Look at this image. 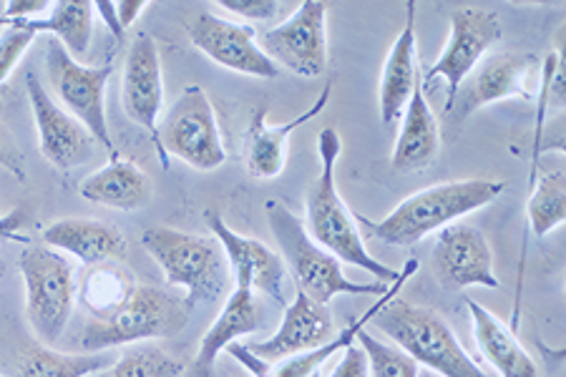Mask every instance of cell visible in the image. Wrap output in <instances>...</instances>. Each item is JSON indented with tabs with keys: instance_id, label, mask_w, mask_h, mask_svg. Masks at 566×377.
Returning <instances> with one entry per match:
<instances>
[{
	"instance_id": "obj_39",
	"label": "cell",
	"mask_w": 566,
	"mask_h": 377,
	"mask_svg": "<svg viewBox=\"0 0 566 377\" xmlns=\"http://www.w3.org/2000/svg\"><path fill=\"white\" fill-rule=\"evenodd\" d=\"M94 11L102 15V21L108 25V31H112V35L116 41L124 39V29L122 23H118V15H116V0H98V3H94Z\"/></svg>"
},
{
	"instance_id": "obj_15",
	"label": "cell",
	"mask_w": 566,
	"mask_h": 377,
	"mask_svg": "<svg viewBox=\"0 0 566 377\" xmlns=\"http://www.w3.org/2000/svg\"><path fill=\"white\" fill-rule=\"evenodd\" d=\"M433 274L446 290L499 287L494 272V252L486 234L473 224H449L438 232L433 247Z\"/></svg>"
},
{
	"instance_id": "obj_36",
	"label": "cell",
	"mask_w": 566,
	"mask_h": 377,
	"mask_svg": "<svg viewBox=\"0 0 566 377\" xmlns=\"http://www.w3.org/2000/svg\"><path fill=\"white\" fill-rule=\"evenodd\" d=\"M331 377H370L368 357H365L360 345H350L340 353V363L335 365Z\"/></svg>"
},
{
	"instance_id": "obj_20",
	"label": "cell",
	"mask_w": 566,
	"mask_h": 377,
	"mask_svg": "<svg viewBox=\"0 0 566 377\" xmlns=\"http://www.w3.org/2000/svg\"><path fill=\"white\" fill-rule=\"evenodd\" d=\"M41 244L71 254L84 266L116 262L126 254V237L98 219L66 217L41 229Z\"/></svg>"
},
{
	"instance_id": "obj_30",
	"label": "cell",
	"mask_w": 566,
	"mask_h": 377,
	"mask_svg": "<svg viewBox=\"0 0 566 377\" xmlns=\"http://www.w3.org/2000/svg\"><path fill=\"white\" fill-rule=\"evenodd\" d=\"M526 214L534 237H546L566 222V177L562 169L534 171Z\"/></svg>"
},
{
	"instance_id": "obj_8",
	"label": "cell",
	"mask_w": 566,
	"mask_h": 377,
	"mask_svg": "<svg viewBox=\"0 0 566 377\" xmlns=\"http://www.w3.org/2000/svg\"><path fill=\"white\" fill-rule=\"evenodd\" d=\"M157 154L164 167H169V156L197 171H217L224 167L227 149L222 132H219L212 98L202 86H187L161 116Z\"/></svg>"
},
{
	"instance_id": "obj_35",
	"label": "cell",
	"mask_w": 566,
	"mask_h": 377,
	"mask_svg": "<svg viewBox=\"0 0 566 377\" xmlns=\"http://www.w3.org/2000/svg\"><path fill=\"white\" fill-rule=\"evenodd\" d=\"M51 3L53 0H8L0 21L3 25L11 21H35V18H43L51 11Z\"/></svg>"
},
{
	"instance_id": "obj_12",
	"label": "cell",
	"mask_w": 566,
	"mask_h": 377,
	"mask_svg": "<svg viewBox=\"0 0 566 377\" xmlns=\"http://www.w3.org/2000/svg\"><path fill=\"white\" fill-rule=\"evenodd\" d=\"M501 33H504V29H501L499 13L486 11V8H463V11H455L451 15L449 43H446L443 53L433 66L426 71V76L421 73L426 88L433 81H446L449 91H446L443 114L451 106L455 91L469 78V73L486 59L491 45L501 39Z\"/></svg>"
},
{
	"instance_id": "obj_21",
	"label": "cell",
	"mask_w": 566,
	"mask_h": 377,
	"mask_svg": "<svg viewBox=\"0 0 566 377\" xmlns=\"http://www.w3.org/2000/svg\"><path fill=\"white\" fill-rule=\"evenodd\" d=\"M438 151H441V132H438V122L426 98L423 78L418 73L413 94L403 108V122H400L396 146H392L390 164L400 174L423 171L438 159Z\"/></svg>"
},
{
	"instance_id": "obj_34",
	"label": "cell",
	"mask_w": 566,
	"mask_h": 377,
	"mask_svg": "<svg viewBox=\"0 0 566 377\" xmlns=\"http://www.w3.org/2000/svg\"><path fill=\"white\" fill-rule=\"evenodd\" d=\"M214 6L232 15L248 18V21H272L287 3H280V0H219Z\"/></svg>"
},
{
	"instance_id": "obj_26",
	"label": "cell",
	"mask_w": 566,
	"mask_h": 377,
	"mask_svg": "<svg viewBox=\"0 0 566 377\" xmlns=\"http://www.w3.org/2000/svg\"><path fill=\"white\" fill-rule=\"evenodd\" d=\"M465 307L471 312L473 337L481 355L496 367L501 377H538V367L518 343L514 329H509L494 312H489L473 300H465Z\"/></svg>"
},
{
	"instance_id": "obj_11",
	"label": "cell",
	"mask_w": 566,
	"mask_h": 377,
	"mask_svg": "<svg viewBox=\"0 0 566 377\" xmlns=\"http://www.w3.org/2000/svg\"><path fill=\"white\" fill-rule=\"evenodd\" d=\"M542 59L536 53L504 51L483 59L455 91L446 114L469 118L479 108L509 98H534V78Z\"/></svg>"
},
{
	"instance_id": "obj_40",
	"label": "cell",
	"mask_w": 566,
	"mask_h": 377,
	"mask_svg": "<svg viewBox=\"0 0 566 377\" xmlns=\"http://www.w3.org/2000/svg\"><path fill=\"white\" fill-rule=\"evenodd\" d=\"M21 224V214H8V217H0V237L6 239H18L15 237V227Z\"/></svg>"
},
{
	"instance_id": "obj_24",
	"label": "cell",
	"mask_w": 566,
	"mask_h": 377,
	"mask_svg": "<svg viewBox=\"0 0 566 377\" xmlns=\"http://www.w3.org/2000/svg\"><path fill=\"white\" fill-rule=\"evenodd\" d=\"M416 0L406 3V23L398 39L392 41L386 66L380 73V118L382 124H396L403 116V108L413 94L418 69H416Z\"/></svg>"
},
{
	"instance_id": "obj_17",
	"label": "cell",
	"mask_w": 566,
	"mask_h": 377,
	"mask_svg": "<svg viewBox=\"0 0 566 377\" xmlns=\"http://www.w3.org/2000/svg\"><path fill=\"white\" fill-rule=\"evenodd\" d=\"M122 104L126 116L136 126L149 132L157 146L161 104H164V76L159 45L149 33H136L124 56L122 71Z\"/></svg>"
},
{
	"instance_id": "obj_10",
	"label": "cell",
	"mask_w": 566,
	"mask_h": 377,
	"mask_svg": "<svg viewBox=\"0 0 566 377\" xmlns=\"http://www.w3.org/2000/svg\"><path fill=\"white\" fill-rule=\"evenodd\" d=\"M258 41L277 69L300 78H319L327 71V3L305 0L287 21L264 31Z\"/></svg>"
},
{
	"instance_id": "obj_22",
	"label": "cell",
	"mask_w": 566,
	"mask_h": 377,
	"mask_svg": "<svg viewBox=\"0 0 566 377\" xmlns=\"http://www.w3.org/2000/svg\"><path fill=\"white\" fill-rule=\"evenodd\" d=\"M260 329V302L252 290L234 287L227 297L224 307L214 317L212 325L199 343L197 357L185 370V377H214L217 357L227 345L237 343L244 335H252Z\"/></svg>"
},
{
	"instance_id": "obj_7",
	"label": "cell",
	"mask_w": 566,
	"mask_h": 377,
	"mask_svg": "<svg viewBox=\"0 0 566 377\" xmlns=\"http://www.w3.org/2000/svg\"><path fill=\"white\" fill-rule=\"evenodd\" d=\"M25 284V317L41 345H56L78 300V277L69 256L45 244H29L18 260Z\"/></svg>"
},
{
	"instance_id": "obj_4",
	"label": "cell",
	"mask_w": 566,
	"mask_h": 377,
	"mask_svg": "<svg viewBox=\"0 0 566 377\" xmlns=\"http://www.w3.org/2000/svg\"><path fill=\"white\" fill-rule=\"evenodd\" d=\"M268 222L272 229V237L280 247L282 262L292 274L297 284V292L307 294L317 305H331L337 294L353 297V294H380L386 292L390 284L386 282H353L345 277L343 262L333 256L325 247H319L313 237L307 234L305 224L300 217L280 205V201H268Z\"/></svg>"
},
{
	"instance_id": "obj_3",
	"label": "cell",
	"mask_w": 566,
	"mask_h": 377,
	"mask_svg": "<svg viewBox=\"0 0 566 377\" xmlns=\"http://www.w3.org/2000/svg\"><path fill=\"white\" fill-rule=\"evenodd\" d=\"M370 325L390 337V343L428 370L441 377H489L486 370L465 353L453 329L438 312L413 305L403 297H390Z\"/></svg>"
},
{
	"instance_id": "obj_19",
	"label": "cell",
	"mask_w": 566,
	"mask_h": 377,
	"mask_svg": "<svg viewBox=\"0 0 566 377\" xmlns=\"http://www.w3.org/2000/svg\"><path fill=\"white\" fill-rule=\"evenodd\" d=\"M333 96V81H327L323 94L317 96L313 106L303 112L300 116L292 118V122L282 126H270L268 124V108H260L258 114L252 116L248 136H244V161H248V171L254 179H277L287 167V146L290 136L297 132L300 126L313 122L331 104Z\"/></svg>"
},
{
	"instance_id": "obj_27",
	"label": "cell",
	"mask_w": 566,
	"mask_h": 377,
	"mask_svg": "<svg viewBox=\"0 0 566 377\" xmlns=\"http://www.w3.org/2000/svg\"><path fill=\"white\" fill-rule=\"evenodd\" d=\"M96 11L91 0H53L51 11L35 21H18L25 29L39 33H51L73 59L86 56L94 39Z\"/></svg>"
},
{
	"instance_id": "obj_6",
	"label": "cell",
	"mask_w": 566,
	"mask_h": 377,
	"mask_svg": "<svg viewBox=\"0 0 566 377\" xmlns=\"http://www.w3.org/2000/svg\"><path fill=\"white\" fill-rule=\"evenodd\" d=\"M187 302L151 284H136L129 300L106 317H94L81 333L84 353H106L114 347L149 343L157 337H175L187 327Z\"/></svg>"
},
{
	"instance_id": "obj_32",
	"label": "cell",
	"mask_w": 566,
	"mask_h": 377,
	"mask_svg": "<svg viewBox=\"0 0 566 377\" xmlns=\"http://www.w3.org/2000/svg\"><path fill=\"white\" fill-rule=\"evenodd\" d=\"M355 339H358L365 357H368L370 377H418V367L421 365L410 360L403 349L373 337L368 329H360Z\"/></svg>"
},
{
	"instance_id": "obj_31",
	"label": "cell",
	"mask_w": 566,
	"mask_h": 377,
	"mask_svg": "<svg viewBox=\"0 0 566 377\" xmlns=\"http://www.w3.org/2000/svg\"><path fill=\"white\" fill-rule=\"evenodd\" d=\"M185 365L171 357L167 349L157 345H129L124 355L114 360L106 370L96 373V377H181Z\"/></svg>"
},
{
	"instance_id": "obj_37",
	"label": "cell",
	"mask_w": 566,
	"mask_h": 377,
	"mask_svg": "<svg viewBox=\"0 0 566 377\" xmlns=\"http://www.w3.org/2000/svg\"><path fill=\"white\" fill-rule=\"evenodd\" d=\"M0 167L11 171L18 181H25L23 159H21V154L15 151V146L11 142V136H8V132L3 128V124H0Z\"/></svg>"
},
{
	"instance_id": "obj_5",
	"label": "cell",
	"mask_w": 566,
	"mask_h": 377,
	"mask_svg": "<svg viewBox=\"0 0 566 377\" xmlns=\"http://www.w3.org/2000/svg\"><path fill=\"white\" fill-rule=\"evenodd\" d=\"M144 250L161 266L171 287L185 290L187 307L217 302L227 290L230 266L214 237L181 232L175 227H149L142 234Z\"/></svg>"
},
{
	"instance_id": "obj_1",
	"label": "cell",
	"mask_w": 566,
	"mask_h": 377,
	"mask_svg": "<svg viewBox=\"0 0 566 377\" xmlns=\"http://www.w3.org/2000/svg\"><path fill=\"white\" fill-rule=\"evenodd\" d=\"M343 151L340 136L333 126L323 128L317 134V156H319V174L317 179L310 184L305 197V219H307V234L315 239L319 247L345 264L358 266L363 272H370L373 277L382 282H396L398 270L382 264L368 252L363 242V232L358 224V217L353 214L350 207L337 191V156Z\"/></svg>"
},
{
	"instance_id": "obj_9",
	"label": "cell",
	"mask_w": 566,
	"mask_h": 377,
	"mask_svg": "<svg viewBox=\"0 0 566 377\" xmlns=\"http://www.w3.org/2000/svg\"><path fill=\"white\" fill-rule=\"evenodd\" d=\"M45 71L61 106L88 128L108 156L118 154L106 122V86L114 73V59H106L104 66H84L56 39H51L45 43Z\"/></svg>"
},
{
	"instance_id": "obj_33",
	"label": "cell",
	"mask_w": 566,
	"mask_h": 377,
	"mask_svg": "<svg viewBox=\"0 0 566 377\" xmlns=\"http://www.w3.org/2000/svg\"><path fill=\"white\" fill-rule=\"evenodd\" d=\"M35 39H39V35L18 21L6 23L3 29H0V86L11 78V73L15 71L18 63L23 61L25 51L31 49Z\"/></svg>"
},
{
	"instance_id": "obj_29",
	"label": "cell",
	"mask_w": 566,
	"mask_h": 377,
	"mask_svg": "<svg viewBox=\"0 0 566 377\" xmlns=\"http://www.w3.org/2000/svg\"><path fill=\"white\" fill-rule=\"evenodd\" d=\"M114 360L104 353H56L49 345H33L21 355L15 377H88L106 370Z\"/></svg>"
},
{
	"instance_id": "obj_25",
	"label": "cell",
	"mask_w": 566,
	"mask_h": 377,
	"mask_svg": "<svg viewBox=\"0 0 566 377\" xmlns=\"http://www.w3.org/2000/svg\"><path fill=\"white\" fill-rule=\"evenodd\" d=\"M416 270H418V260H408L406 266H403V272L398 274L396 282H390V287L380 294L376 305H370L368 310L363 312L360 317H355L350 325L343 329V333L333 335L325 345L310 349V353L287 357V360H282L277 365H270V370H268V367H264V373L260 377H315L319 370H323V365L331 360L333 355L343 353L345 347H350L355 343V337H358L360 329H365V325H370V320L378 315L380 307L386 305L390 297H396V294L400 292V287H403V284L410 277H413Z\"/></svg>"
},
{
	"instance_id": "obj_14",
	"label": "cell",
	"mask_w": 566,
	"mask_h": 377,
	"mask_svg": "<svg viewBox=\"0 0 566 377\" xmlns=\"http://www.w3.org/2000/svg\"><path fill=\"white\" fill-rule=\"evenodd\" d=\"M25 94L31 101V114L39 134V149L45 161L61 171H71L86 164L94 154V136L53 98L35 73H25Z\"/></svg>"
},
{
	"instance_id": "obj_18",
	"label": "cell",
	"mask_w": 566,
	"mask_h": 377,
	"mask_svg": "<svg viewBox=\"0 0 566 377\" xmlns=\"http://www.w3.org/2000/svg\"><path fill=\"white\" fill-rule=\"evenodd\" d=\"M335 335V320L327 305H317L307 294L297 292L295 300L285 305V317H282L277 333L262 339V343L248 345L250 353L264 365H277L287 357L303 355L325 345Z\"/></svg>"
},
{
	"instance_id": "obj_2",
	"label": "cell",
	"mask_w": 566,
	"mask_h": 377,
	"mask_svg": "<svg viewBox=\"0 0 566 377\" xmlns=\"http://www.w3.org/2000/svg\"><path fill=\"white\" fill-rule=\"evenodd\" d=\"M509 184L496 179H461L426 187L382 217L380 222L358 217V224L368 229L370 237L390 247H413L428 234L441 232L443 227L455 224L461 217L489 207L504 195Z\"/></svg>"
},
{
	"instance_id": "obj_23",
	"label": "cell",
	"mask_w": 566,
	"mask_h": 377,
	"mask_svg": "<svg viewBox=\"0 0 566 377\" xmlns=\"http://www.w3.org/2000/svg\"><path fill=\"white\" fill-rule=\"evenodd\" d=\"M81 197L91 205L116 211H139L149 207L154 187L149 174L139 164L124 159L122 154L108 156V164L78 184Z\"/></svg>"
},
{
	"instance_id": "obj_41",
	"label": "cell",
	"mask_w": 566,
	"mask_h": 377,
	"mask_svg": "<svg viewBox=\"0 0 566 377\" xmlns=\"http://www.w3.org/2000/svg\"><path fill=\"white\" fill-rule=\"evenodd\" d=\"M0 29H3V21H0Z\"/></svg>"
},
{
	"instance_id": "obj_28",
	"label": "cell",
	"mask_w": 566,
	"mask_h": 377,
	"mask_svg": "<svg viewBox=\"0 0 566 377\" xmlns=\"http://www.w3.org/2000/svg\"><path fill=\"white\" fill-rule=\"evenodd\" d=\"M134 287L136 282L129 270H124L116 262H104L96 266H86L84 277L78 282V300L84 302V307L94 317H106L129 300Z\"/></svg>"
},
{
	"instance_id": "obj_16",
	"label": "cell",
	"mask_w": 566,
	"mask_h": 377,
	"mask_svg": "<svg viewBox=\"0 0 566 377\" xmlns=\"http://www.w3.org/2000/svg\"><path fill=\"white\" fill-rule=\"evenodd\" d=\"M207 224L212 237L222 244L227 264L234 277V287L262 292L275 302H285V277L287 266L277 252H272L260 239L244 237L224 222L217 211H209Z\"/></svg>"
},
{
	"instance_id": "obj_13",
	"label": "cell",
	"mask_w": 566,
	"mask_h": 377,
	"mask_svg": "<svg viewBox=\"0 0 566 377\" xmlns=\"http://www.w3.org/2000/svg\"><path fill=\"white\" fill-rule=\"evenodd\" d=\"M187 33L195 49L202 51L217 66L252 78L270 81L280 76V69L260 49L258 33L252 25L234 23L230 18L202 11L187 25Z\"/></svg>"
},
{
	"instance_id": "obj_38",
	"label": "cell",
	"mask_w": 566,
	"mask_h": 377,
	"mask_svg": "<svg viewBox=\"0 0 566 377\" xmlns=\"http://www.w3.org/2000/svg\"><path fill=\"white\" fill-rule=\"evenodd\" d=\"M149 3L146 0H118L116 3V15H118V23H122V29H132L136 18H139Z\"/></svg>"
}]
</instances>
